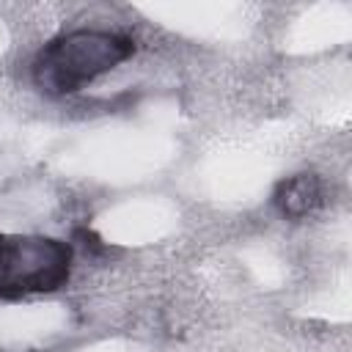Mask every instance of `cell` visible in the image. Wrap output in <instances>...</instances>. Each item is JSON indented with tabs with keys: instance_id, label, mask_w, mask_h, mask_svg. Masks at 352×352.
Returning a JSON list of instances; mask_svg holds the SVG:
<instances>
[{
	"instance_id": "obj_3",
	"label": "cell",
	"mask_w": 352,
	"mask_h": 352,
	"mask_svg": "<svg viewBox=\"0 0 352 352\" xmlns=\"http://www.w3.org/2000/svg\"><path fill=\"white\" fill-rule=\"evenodd\" d=\"M272 201L283 217L300 220V217L314 214L324 204V184L316 173H294L278 182Z\"/></svg>"
},
{
	"instance_id": "obj_2",
	"label": "cell",
	"mask_w": 352,
	"mask_h": 352,
	"mask_svg": "<svg viewBox=\"0 0 352 352\" xmlns=\"http://www.w3.org/2000/svg\"><path fill=\"white\" fill-rule=\"evenodd\" d=\"M72 275V248L52 236L0 234V297L19 300L60 289Z\"/></svg>"
},
{
	"instance_id": "obj_1",
	"label": "cell",
	"mask_w": 352,
	"mask_h": 352,
	"mask_svg": "<svg viewBox=\"0 0 352 352\" xmlns=\"http://www.w3.org/2000/svg\"><path fill=\"white\" fill-rule=\"evenodd\" d=\"M135 52V41L110 30H72L47 41L33 58V85L50 96L77 94Z\"/></svg>"
}]
</instances>
